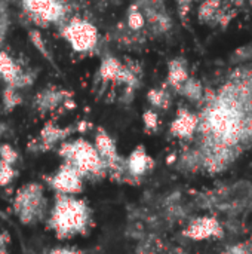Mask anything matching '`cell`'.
I'll return each instance as SVG.
<instances>
[{
	"label": "cell",
	"instance_id": "cell-1",
	"mask_svg": "<svg viewBox=\"0 0 252 254\" xmlns=\"http://www.w3.org/2000/svg\"><path fill=\"white\" fill-rule=\"evenodd\" d=\"M202 101L199 144L192 153L198 168L221 173L252 146V70L236 68L218 91H206Z\"/></svg>",
	"mask_w": 252,
	"mask_h": 254
},
{
	"label": "cell",
	"instance_id": "cell-2",
	"mask_svg": "<svg viewBox=\"0 0 252 254\" xmlns=\"http://www.w3.org/2000/svg\"><path fill=\"white\" fill-rule=\"evenodd\" d=\"M91 208L76 195L55 196L52 210L48 217V226L55 232L56 238L68 240L82 235L91 225Z\"/></svg>",
	"mask_w": 252,
	"mask_h": 254
},
{
	"label": "cell",
	"instance_id": "cell-3",
	"mask_svg": "<svg viewBox=\"0 0 252 254\" xmlns=\"http://www.w3.org/2000/svg\"><path fill=\"white\" fill-rule=\"evenodd\" d=\"M58 153L64 162L71 164L83 176V179H101L108 174L107 165L98 155L95 146L85 138L62 143Z\"/></svg>",
	"mask_w": 252,
	"mask_h": 254
},
{
	"label": "cell",
	"instance_id": "cell-4",
	"mask_svg": "<svg viewBox=\"0 0 252 254\" xmlns=\"http://www.w3.org/2000/svg\"><path fill=\"white\" fill-rule=\"evenodd\" d=\"M13 213L24 225H33L45 219L48 213V202L43 186L40 183L30 182L19 188L13 198Z\"/></svg>",
	"mask_w": 252,
	"mask_h": 254
},
{
	"label": "cell",
	"instance_id": "cell-5",
	"mask_svg": "<svg viewBox=\"0 0 252 254\" xmlns=\"http://www.w3.org/2000/svg\"><path fill=\"white\" fill-rule=\"evenodd\" d=\"M49 186L58 195H77L83 189V176L68 162H62L58 170L48 177Z\"/></svg>",
	"mask_w": 252,
	"mask_h": 254
},
{
	"label": "cell",
	"instance_id": "cell-6",
	"mask_svg": "<svg viewBox=\"0 0 252 254\" xmlns=\"http://www.w3.org/2000/svg\"><path fill=\"white\" fill-rule=\"evenodd\" d=\"M65 39L70 42V45L80 52L89 51L97 45L98 40V31L97 28L86 21L82 19H73L64 30Z\"/></svg>",
	"mask_w": 252,
	"mask_h": 254
},
{
	"label": "cell",
	"instance_id": "cell-7",
	"mask_svg": "<svg viewBox=\"0 0 252 254\" xmlns=\"http://www.w3.org/2000/svg\"><path fill=\"white\" fill-rule=\"evenodd\" d=\"M183 235L193 241H205L223 237V226L212 216H201L193 219L183 231Z\"/></svg>",
	"mask_w": 252,
	"mask_h": 254
},
{
	"label": "cell",
	"instance_id": "cell-8",
	"mask_svg": "<svg viewBox=\"0 0 252 254\" xmlns=\"http://www.w3.org/2000/svg\"><path fill=\"white\" fill-rule=\"evenodd\" d=\"M25 9L37 19L45 22L58 21L62 18L64 7L59 0H24Z\"/></svg>",
	"mask_w": 252,
	"mask_h": 254
},
{
	"label": "cell",
	"instance_id": "cell-9",
	"mask_svg": "<svg viewBox=\"0 0 252 254\" xmlns=\"http://www.w3.org/2000/svg\"><path fill=\"white\" fill-rule=\"evenodd\" d=\"M199 118L187 109H178L175 119L171 124V134L180 140H192L198 131Z\"/></svg>",
	"mask_w": 252,
	"mask_h": 254
},
{
	"label": "cell",
	"instance_id": "cell-10",
	"mask_svg": "<svg viewBox=\"0 0 252 254\" xmlns=\"http://www.w3.org/2000/svg\"><path fill=\"white\" fill-rule=\"evenodd\" d=\"M126 164V174L132 179H140L141 176L147 174L154 167L153 158L146 152L143 146H138L134 149V152L125 159Z\"/></svg>",
	"mask_w": 252,
	"mask_h": 254
},
{
	"label": "cell",
	"instance_id": "cell-11",
	"mask_svg": "<svg viewBox=\"0 0 252 254\" xmlns=\"http://www.w3.org/2000/svg\"><path fill=\"white\" fill-rule=\"evenodd\" d=\"M232 16L233 15L223 7L220 0H205L199 7V19L203 22H218L226 25Z\"/></svg>",
	"mask_w": 252,
	"mask_h": 254
},
{
	"label": "cell",
	"instance_id": "cell-12",
	"mask_svg": "<svg viewBox=\"0 0 252 254\" xmlns=\"http://www.w3.org/2000/svg\"><path fill=\"white\" fill-rule=\"evenodd\" d=\"M71 128H61L52 122H48L43 129L40 131V137H39V146L45 150L52 149L53 146H56L59 141L65 140L70 134H71Z\"/></svg>",
	"mask_w": 252,
	"mask_h": 254
},
{
	"label": "cell",
	"instance_id": "cell-13",
	"mask_svg": "<svg viewBox=\"0 0 252 254\" xmlns=\"http://www.w3.org/2000/svg\"><path fill=\"white\" fill-rule=\"evenodd\" d=\"M0 77H3V80L7 82L9 86L12 88L22 86L27 83L25 76L21 73V70L13 63V60L4 52H0Z\"/></svg>",
	"mask_w": 252,
	"mask_h": 254
},
{
	"label": "cell",
	"instance_id": "cell-14",
	"mask_svg": "<svg viewBox=\"0 0 252 254\" xmlns=\"http://www.w3.org/2000/svg\"><path fill=\"white\" fill-rule=\"evenodd\" d=\"M189 70H187V64L184 63V60H172L169 63L168 67V83L174 88V89H180L181 85L189 79Z\"/></svg>",
	"mask_w": 252,
	"mask_h": 254
},
{
	"label": "cell",
	"instance_id": "cell-15",
	"mask_svg": "<svg viewBox=\"0 0 252 254\" xmlns=\"http://www.w3.org/2000/svg\"><path fill=\"white\" fill-rule=\"evenodd\" d=\"M64 101V95L61 91H53V89H48L39 94V97H36V106L39 110L42 112H48V110H53L55 107H58L61 103Z\"/></svg>",
	"mask_w": 252,
	"mask_h": 254
},
{
	"label": "cell",
	"instance_id": "cell-16",
	"mask_svg": "<svg viewBox=\"0 0 252 254\" xmlns=\"http://www.w3.org/2000/svg\"><path fill=\"white\" fill-rule=\"evenodd\" d=\"M178 92H180L181 95H184L187 100L198 103V101H202L203 94H205V89H203L202 83H201L198 79L189 77V79L181 85V88L178 89Z\"/></svg>",
	"mask_w": 252,
	"mask_h": 254
},
{
	"label": "cell",
	"instance_id": "cell-17",
	"mask_svg": "<svg viewBox=\"0 0 252 254\" xmlns=\"http://www.w3.org/2000/svg\"><path fill=\"white\" fill-rule=\"evenodd\" d=\"M122 67L123 65L119 61H116L114 58L104 60V63L101 65V76H102V79H105V80H117Z\"/></svg>",
	"mask_w": 252,
	"mask_h": 254
},
{
	"label": "cell",
	"instance_id": "cell-18",
	"mask_svg": "<svg viewBox=\"0 0 252 254\" xmlns=\"http://www.w3.org/2000/svg\"><path fill=\"white\" fill-rule=\"evenodd\" d=\"M149 101L156 109H168L171 106V95L165 89H151L149 92Z\"/></svg>",
	"mask_w": 252,
	"mask_h": 254
},
{
	"label": "cell",
	"instance_id": "cell-19",
	"mask_svg": "<svg viewBox=\"0 0 252 254\" xmlns=\"http://www.w3.org/2000/svg\"><path fill=\"white\" fill-rule=\"evenodd\" d=\"M15 176L16 173L13 165L0 159V186H7L15 179Z\"/></svg>",
	"mask_w": 252,
	"mask_h": 254
},
{
	"label": "cell",
	"instance_id": "cell-20",
	"mask_svg": "<svg viewBox=\"0 0 252 254\" xmlns=\"http://www.w3.org/2000/svg\"><path fill=\"white\" fill-rule=\"evenodd\" d=\"M143 121H144V127L147 132H154L159 128V116L154 110H147L143 115Z\"/></svg>",
	"mask_w": 252,
	"mask_h": 254
},
{
	"label": "cell",
	"instance_id": "cell-21",
	"mask_svg": "<svg viewBox=\"0 0 252 254\" xmlns=\"http://www.w3.org/2000/svg\"><path fill=\"white\" fill-rule=\"evenodd\" d=\"M0 159L7 162V164H10V165H13L18 161V153H16V150L12 146L1 144L0 146Z\"/></svg>",
	"mask_w": 252,
	"mask_h": 254
},
{
	"label": "cell",
	"instance_id": "cell-22",
	"mask_svg": "<svg viewBox=\"0 0 252 254\" xmlns=\"http://www.w3.org/2000/svg\"><path fill=\"white\" fill-rule=\"evenodd\" d=\"M21 101V98L18 97V94L15 92V88L9 86L4 94H3V103H4V107L9 110V109H13L15 106H18Z\"/></svg>",
	"mask_w": 252,
	"mask_h": 254
},
{
	"label": "cell",
	"instance_id": "cell-23",
	"mask_svg": "<svg viewBox=\"0 0 252 254\" xmlns=\"http://www.w3.org/2000/svg\"><path fill=\"white\" fill-rule=\"evenodd\" d=\"M128 22H129V27L134 28V30H140L143 25H144V15L141 13V10L138 9H131L129 15H128Z\"/></svg>",
	"mask_w": 252,
	"mask_h": 254
},
{
	"label": "cell",
	"instance_id": "cell-24",
	"mask_svg": "<svg viewBox=\"0 0 252 254\" xmlns=\"http://www.w3.org/2000/svg\"><path fill=\"white\" fill-rule=\"evenodd\" d=\"M10 243V237L6 232H0V254H7V246Z\"/></svg>",
	"mask_w": 252,
	"mask_h": 254
},
{
	"label": "cell",
	"instance_id": "cell-25",
	"mask_svg": "<svg viewBox=\"0 0 252 254\" xmlns=\"http://www.w3.org/2000/svg\"><path fill=\"white\" fill-rule=\"evenodd\" d=\"M31 39H33V43L36 45V48H39L43 54H46V51H45V42L42 40L40 34L34 31V33H31Z\"/></svg>",
	"mask_w": 252,
	"mask_h": 254
},
{
	"label": "cell",
	"instance_id": "cell-26",
	"mask_svg": "<svg viewBox=\"0 0 252 254\" xmlns=\"http://www.w3.org/2000/svg\"><path fill=\"white\" fill-rule=\"evenodd\" d=\"M48 254H82L79 250H74V249H65V247H59V249H55L52 250L50 253Z\"/></svg>",
	"mask_w": 252,
	"mask_h": 254
},
{
	"label": "cell",
	"instance_id": "cell-27",
	"mask_svg": "<svg viewBox=\"0 0 252 254\" xmlns=\"http://www.w3.org/2000/svg\"><path fill=\"white\" fill-rule=\"evenodd\" d=\"M230 1H232V3H235L236 6H241V4H244V1H245V0H230Z\"/></svg>",
	"mask_w": 252,
	"mask_h": 254
},
{
	"label": "cell",
	"instance_id": "cell-28",
	"mask_svg": "<svg viewBox=\"0 0 252 254\" xmlns=\"http://www.w3.org/2000/svg\"><path fill=\"white\" fill-rule=\"evenodd\" d=\"M0 42H1V33H0Z\"/></svg>",
	"mask_w": 252,
	"mask_h": 254
},
{
	"label": "cell",
	"instance_id": "cell-29",
	"mask_svg": "<svg viewBox=\"0 0 252 254\" xmlns=\"http://www.w3.org/2000/svg\"><path fill=\"white\" fill-rule=\"evenodd\" d=\"M178 254H186V253H178Z\"/></svg>",
	"mask_w": 252,
	"mask_h": 254
}]
</instances>
